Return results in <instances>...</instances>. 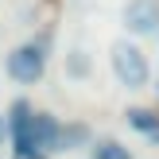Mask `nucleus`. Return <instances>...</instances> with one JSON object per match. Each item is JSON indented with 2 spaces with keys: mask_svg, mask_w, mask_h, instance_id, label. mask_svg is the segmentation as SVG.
<instances>
[{
  "mask_svg": "<svg viewBox=\"0 0 159 159\" xmlns=\"http://www.w3.org/2000/svg\"><path fill=\"white\" fill-rule=\"evenodd\" d=\"M109 66H113V78L128 93H140V89L152 85V62H148L144 47L136 39H116L109 47Z\"/></svg>",
  "mask_w": 159,
  "mask_h": 159,
  "instance_id": "1",
  "label": "nucleus"
},
{
  "mask_svg": "<svg viewBox=\"0 0 159 159\" xmlns=\"http://www.w3.org/2000/svg\"><path fill=\"white\" fill-rule=\"evenodd\" d=\"M4 74L12 78L16 85L43 82V74H47V51H43V43H20V47H12L8 58H4Z\"/></svg>",
  "mask_w": 159,
  "mask_h": 159,
  "instance_id": "2",
  "label": "nucleus"
},
{
  "mask_svg": "<svg viewBox=\"0 0 159 159\" xmlns=\"http://www.w3.org/2000/svg\"><path fill=\"white\" fill-rule=\"evenodd\" d=\"M8 136H12L20 159H39V148H35V109L23 97H16L12 109H8Z\"/></svg>",
  "mask_w": 159,
  "mask_h": 159,
  "instance_id": "3",
  "label": "nucleus"
},
{
  "mask_svg": "<svg viewBox=\"0 0 159 159\" xmlns=\"http://www.w3.org/2000/svg\"><path fill=\"white\" fill-rule=\"evenodd\" d=\"M120 23L128 31V39L159 35V0H128L120 12Z\"/></svg>",
  "mask_w": 159,
  "mask_h": 159,
  "instance_id": "4",
  "label": "nucleus"
},
{
  "mask_svg": "<svg viewBox=\"0 0 159 159\" xmlns=\"http://www.w3.org/2000/svg\"><path fill=\"white\" fill-rule=\"evenodd\" d=\"M58 132H62V120L54 113H35V148H39V155H58Z\"/></svg>",
  "mask_w": 159,
  "mask_h": 159,
  "instance_id": "5",
  "label": "nucleus"
},
{
  "mask_svg": "<svg viewBox=\"0 0 159 159\" xmlns=\"http://www.w3.org/2000/svg\"><path fill=\"white\" fill-rule=\"evenodd\" d=\"M62 70H66L70 82H89L93 78V54L85 47H70L66 58H62Z\"/></svg>",
  "mask_w": 159,
  "mask_h": 159,
  "instance_id": "6",
  "label": "nucleus"
},
{
  "mask_svg": "<svg viewBox=\"0 0 159 159\" xmlns=\"http://www.w3.org/2000/svg\"><path fill=\"white\" fill-rule=\"evenodd\" d=\"M128 128L132 132H140L144 140H152V144H159V116H155V109H144V105H132L128 113Z\"/></svg>",
  "mask_w": 159,
  "mask_h": 159,
  "instance_id": "7",
  "label": "nucleus"
},
{
  "mask_svg": "<svg viewBox=\"0 0 159 159\" xmlns=\"http://www.w3.org/2000/svg\"><path fill=\"white\" fill-rule=\"evenodd\" d=\"M93 140L89 124L85 120H62V132H58V155L62 152H78V148H85Z\"/></svg>",
  "mask_w": 159,
  "mask_h": 159,
  "instance_id": "8",
  "label": "nucleus"
},
{
  "mask_svg": "<svg viewBox=\"0 0 159 159\" xmlns=\"http://www.w3.org/2000/svg\"><path fill=\"white\" fill-rule=\"evenodd\" d=\"M89 155H93V159H132V148L124 144V140H113V136H101V140H93Z\"/></svg>",
  "mask_w": 159,
  "mask_h": 159,
  "instance_id": "9",
  "label": "nucleus"
},
{
  "mask_svg": "<svg viewBox=\"0 0 159 159\" xmlns=\"http://www.w3.org/2000/svg\"><path fill=\"white\" fill-rule=\"evenodd\" d=\"M8 140H12V136H8V116H0V148H4Z\"/></svg>",
  "mask_w": 159,
  "mask_h": 159,
  "instance_id": "10",
  "label": "nucleus"
}]
</instances>
